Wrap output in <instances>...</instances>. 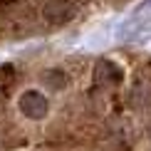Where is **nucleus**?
I'll use <instances>...</instances> for the list:
<instances>
[{
	"mask_svg": "<svg viewBox=\"0 0 151 151\" xmlns=\"http://www.w3.org/2000/svg\"><path fill=\"white\" fill-rule=\"evenodd\" d=\"M74 17V5L67 3V0H55L45 8V20L52 25H65Z\"/></svg>",
	"mask_w": 151,
	"mask_h": 151,
	"instance_id": "obj_1",
	"label": "nucleus"
},
{
	"mask_svg": "<svg viewBox=\"0 0 151 151\" xmlns=\"http://www.w3.org/2000/svg\"><path fill=\"white\" fill-rule=\"evenodd\" d=\"M20 109H22V114L40 119V116L47 114V99L40 92H25L22 99H20Z\"/></svg>",
	"mask_w": 151,
	"mask_h": 151,
	"instance_id": "obj_2",
	"label": "nucleus"
},
{
	"mask_svg": "<svg viewBox=\"0 0 151 151\" xmlns=\"http://www.w3.org/2000/svg\"><path fill=\"white\" fill-rule=\"evenodd\" d=\"M94 79L99 82V84H116V82H122V72L116 70L111 62H99L97 65V72H94Z\"/></svg>",
	"mask_w": 151,
	"mask_h": 151,
	"instance_id": "obj_3",
	"label": "nucleus"
},
{
	"mask_svg": "<svg viewBox=\"0 0 151 151\" xmlns=\"http://www.w3.org/2000/svg\"><path fill=\"white\" fill-rule=\"evenodd\" d=\"M134 102L139 106H146L151 102V87L149 84H141V82H139V84L134 87Z\"/></svg>",
	"mask_w": 151,
	"mask_h": 151,
	"instance_id": "obj_4",
	"label": "nucleus"
},
{
	"mask_svg": "<svg viewBox=\"0 0 151 151\" xmlns=\"http://www.w3.org/2000/svg\"><path fill=\"white\" fill-rule=\"evenodd\" d=\"M0 106H3V89H0Z\"/></svg>",
	"mask_w": 151,
	"mask_h": 151,
	"instance_id": "obj_5",
	"label": "nucleus"
}]
</instances>
